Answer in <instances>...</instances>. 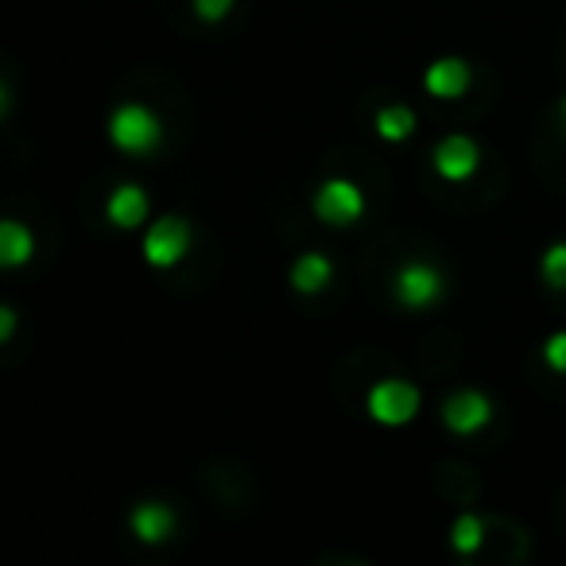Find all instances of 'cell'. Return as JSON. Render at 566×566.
<instances>
[{
  "mask_svg": "<svg viewBox=\"0 0 566 566\" xmlns=\"http://www.w3.org/2000/svg\"><path fill=\"white\" fill-rule=\"evenodd\" d=\"M315 213L326 226H349L365 213V195L346 179L323 182V190L315 195Z\"/></svg>",
  "mask_w": 566,
  "mask_h": 566,
  "instance_id": "obj_4",
  "label": "cell"
},
{
  "mask_svg": "<svg viewBox=\"0 0 566 566\" xmlns=\"http://www.w3.org/2000/svg\"><path fill=\"white\" fill-rule=\"evenodd\" d=\"M159 136H164L159 117L144 109V105H120L109 117V140L128 156H148L159 144Z\"/></svg>",
  "mask_w": 566,
  "mask_h": 566,
  "instance_id": "obj_1",
  "label": "cell"
},
{
  "mask_svg": "<svg viewBox=\"0 0 566 566\" xmlns=\"http://www.w3.org/2000/svg\"><path fill=\"white\" fill-rule=\"evenodd\" d=\"M369 416L385 427H403L408 419H416L419 411V388L408 385V380H380V385L369 388V400H365Z\"/></svg>",
  "mask_w": 566,
  "mask_h": 566,
  "instance_id": "obj_2",
  "label": "cell"
},
{
  "mask_svg": "<svg viewBox=\"0 0 566 566\" xmlns=\"http://www.w3.org/2000/svg\"><path fill=\"white\" fill-rule=\"evenodd\" d=\"M187 249H190V226L179 218H159L156 226L148 229V237H144V256L156 268L179 264V260L187 256Z\"/></svg>",
  "mask_w": 566,
  "mask_h": 566,
  "instance_id": "obj_3",
  "label": "cell"
},
{
  "mask_svg": "<svg viewBox=\"0 0 566 566\" xmlns=\"http://www.w3.org/2000/svg\"><path fill=\"white\" fill-rule=\"evenodd\" d=\"M229 9H233V0H195V12L206 20V24H218V20H226Z\"/></svg>",
  "mask_w": 566,
  "mask_h": 566,
  "instance_id": "obj_17",
  "label": "cell"
},
{
  "mask_svg": "<svg viewBox=\"0 0 566 566\" xmlns=\"http://www.w3.org/2000/svg\"><path fill=\"white\" fill-rule=\"evenodd\" d=\"M481 539H485V527H481L478 516H458L454 520V535H450V543H454V551H462V555H470V551L481 547Z\"/></svg>",
  "mask_w": 566,
  "mask_h": 566,
  "instance_id": "obj_14",
  "label": "cell"
},
{
  "mask_svg": "<svg viewBox=\"0 0 566 566\" xmlns=\"http://www.w3.org/2000/svg\"><path fill=\"white\" fill-rule=\"evenodd\" d=\"M442 295V275L434 272L431 264H403L396 272V300L411 311L431 307L434 300Z\"/></svg>",
  "mask_w": 566,
  "mask_h": 566,
  "instance_id": "obj_5",
  "label": "cell"
},
{
  "mask_svg": "<svg viewBox=\"0 0 566 566\" xmlns=\"http://www.w3.org/2000/svg\"><path fill=\"white\" fill-rule=\"evenodd\" d=\"M331 275H334V264L323 256V252H307V256H300V260H295V268H292L295 292H303V295L323 292L326 283H331Z\"/></svg>",
  "mask_w": 566,
  "mask_h": 566,
  "instance_id": "obj_11",
  "label": "cell"
},
{
  "mask_svg": "<svg viewBox=\"0 0 566 566\" xmlns=\"http://www.w3.org/2000/svg\"><path fill=\"white\" fill-rule=\"evenodd\" d=\"M543 357H547V365L555 373H566V331L551 334L547 346H543Z\"/></svg>",
  "mask_w": 566,
  "mask_h": 566,
  "instance_id": "obj_16",
  "label": "cell"
},
{
  "mask_svg": "<svg viewBox=\"0 0 566 566\" xmlns=\"http://www.w3.org/2000/svg\"><path fill=\"white\" fill-rule=\"evenodd\" d=\"M427 94L442 97V102H454L470 90V66L462 59H439V63L427 66V78H423Z\"/></svg>",
  "mask_w": 566,
  "mask_h": 566,
  "instance_id": "obj_8",
  "label": "cell"
},
{
  "mask_svg": "<svg viewBox=\"0 0 566 566\" xmlns=\"http://www.w3.org/2000/svg\"><path fill=\"white\" fill-rule=\"evenodd\" d=\"M563 125H566V102H563Z\"/></svg>",
  "mask_w": 566,
  "mask_h": 566,
  "instance_id": "obj_19",
  "label": "cell"
},
{
  "mask_svg": "<svg viewBox=\"0 0 566 566\" xmlns=\"http://www.w3.org/2000/svg\"><path fill=\"white\" fill-rule=\"evenodd\" d=\"M148 218V195H144L140 187H117L113 190V198H109V221L113 226H120V229H133V226H140V221Z\"/></svg>",
  "mask_w": 566,
  "mask_h": 566,
  "instance_id": "obj_10",
  "label": "cell"
},
{
  "mask_svg": "<svg viewBox=\"0 0 566 566\" xmlns=\"http://www.w3.org/2000/svg\"><path fill=\"white\" fill-rule=\"evenodd\" d=\"M478 164H481V151L470 136H447V140L434 148V171L450 182L470 179V175L478 171Z\"/></svg>",
  "mask_w": 566,
  "mask_h": 566,
  "instance_id": "obj_6",
  "label": "cell"
},
{
  "mask_svg": "<svg viewBox=\"0 0 566 566\" xmlns=\"http://www.w3.org/2000/svg\"><path fill=\"white\" fill-rule=\"evenodd\" d=\"M32 249H35L32 233H28L20 221H4V226H0V264L4 268H20L32 256Z\"/></svg>",
  "mask_w": 566,
  "mask_h": 566,
  "instance_id": "obj_12",
  "label": "cell"
},
{
  "mask_svg": "<svg viewBox=\"0 0 566 566\" xmlns=\"http://www.w3.org/2000/svg\"><path fill=\"white\" fill-rule=\"evenodd\" d=\"M133 532L140 535L144 543H164L167 535L175 532V512L167 504H136L133 509Z\"/></svg>",
  "mask_w": 566,
  "mask_h": 566,
  "instance_id": "obj_9",
  "label": "cell"
},
{
  "mask_svg": "<svg viewBox=\"0 0 566 566\" xmlns=\"http://www.w3.org/2000/svg\"><path fill=\"white\" fill-rule=\"evenodd\" d=\"M543 280L551 287H566V244H551L543 256Z\"/></svg>",
  "mask_w": 566,
  "mask_h": 566,
  "instance_id": "obj_15",
  "label": "cell"
},
{
  "mask_svg": "<svg viewBox=\"0 0 566 566\" xmlns=\"http://www.w3.org/2000/svg\"><path fill=\"white\" fill-rule=\"evenodd\" d=\"M411 128H416V113L403 109V105H388V109L377 113V133L385 140H408Z\"/></svg>",
  "mask_w": 566,
  "mask_h": 566,
  "instance_id": "obj_13",
  "label": "cell"
},
{
  "mask_svg": "<svg viewBox=\"0 0 566 566\" xmlns=\"http://www.w3.org/2000/svg\"><path fill=\"white\" fill-rule=\"evenodd\" d=\"M489 416H493V408H489L485 396L473 392V388H462V392H454L447 400V408H442V419H447V427L454 434L481 431V427L489 423Z\"/></svg>",
  "mask_w": 566,
  "mask_h": 566,
  "instance_id": "obj_7",
  "label": "cell"
},
{
  "mask_svg": "<svg viewBox=\"0 0 566 566\" xmlns=\"http://www.w3.org/2000/svg\"><path fill=\"white\" fill-rule=\"evenodd\" d=\"M12 326H17V315H12V311H0V338H12Z\"/></svg>",
  "mask_w": 566,
  "mask_h": 566,
  "instance_id": "obj_18",
  "label": "cell"
}]
</instances>
